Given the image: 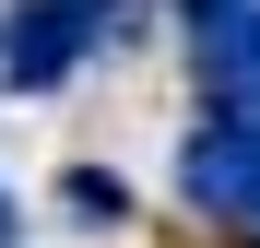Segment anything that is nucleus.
Here are the masks:
<instances>
[{"instance_id":"f257e3e1","label":"nucleus","mask_w":260,"mask_h":248,"mask_svg":"<svg viewBox=\"0 0 260 248\" xmlns=\"http://www.w3.org/2000/svg\"><path fill=\"white\" fill-rule=\"evenodd\" d=\"M130 36H142V0H12L0 12V83L59 95L95 48H130Z\"/></svg>"},{"instance_id":"f03ea898","label":"nucleus","mask_w":260,"mask_h":248,"mask_svg":"<svg viewBox=\"0 0 260 248\" xmlns=\"http://www.w3.org/2000/svg\"><path fill=\"white\" fill-rule=\"evenodd\" d=\"M178 201L225 236H260V95H213L178 142Z\"/></svg>"},{"instance_id":"7ed1b4c3","label":"nucleus","mask_w":260,"mask_h":248,"mask_svg":"<svg viewBox=\"0 0 260 248\" xmlns=\"http://www.w3.org/2000/svg\"><path fill=\"white\" fill-rule=\"evenodd\" d=\"M178 36H189V71L213 95H260V0H189Z\"/></svg>"},{"instance_id":"20e7f679","label":"nucleus","mask_w":260,"mask_h":248,"mask_svg":"<svg viewBox=\"0 0 260 248\" xmlns=\"http://www.w3.org/2000/svg\"><path fill=\"white\" fill-rule=\"evenodd\" d=\"M59 201H71V225H130V178H107V165H71V178H59Z\"/></svg>"}]
</instances>
